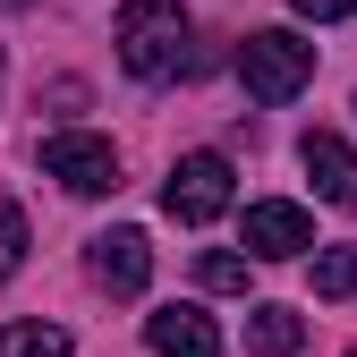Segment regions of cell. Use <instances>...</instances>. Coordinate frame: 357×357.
<instances>
[{"label":"cell","mask_w":357,"mask_h":357,"mask_svg":"<svg viewBox=\"0 0 357 357\" xmlns=\"http://www.w3.org/2000/svg\"><path fill=\"white\" fill-rule=\"evenodd\" d=\"M111 43H119L128 77H178L188 68V9H178V0H128Z\"/></svg>","instance_id":"cell-1"},{"label":"cell","mask_w":357,"mask_h":357,"mask_svg":"<svg viewBox=\"0 0 357 357\" xmlns=\"http://www.w3.org/2000/svg\"><path fill=\"white\" fill-rule=\"evenodd\" d=\"M306 77H315V43H298L289 26H264V34L238 43V85H247V102H298Z\"/></svg>","instance_id":"cell-2"},{"label":"cell","mask_w":357,"mask_h":357,"mask_svg":"<svg viewBox=\"0 0 357 357\" xmlns=\"http://www.w3.org/2000/svg\"><path fill=\"white\" fill-rule=\"evenodd\" d=\"M162 213L188 221V230L221 221V213H230V162H221V153H188V162L162 178Z\"/></svg>","instance_id":"cell-3"},{"label":"cell","mask_w":357,"mask_h":357,"mask_svg":"<svg viewBox=\"0 0 357 357\" xmlns=\"http://www.w3.org/2000/svg\"><path fill=\"white\" fill-rule=\"evenodd\" d=\"M43 170H52L68 196H111V188H119V153H111L102 137H85V128H68V137L43 145Z\"/></svg>","instance_id":"cell-4"},{"label":"cell","mask_w":357,"mask_h":357,"mask_svg":"<svg viewBox=\"0 0 357 357\" xmlns=\"http://www.w3.org/2000/svg\"><path fill=\"white\" fill-rule=\"evenodd\" d=\"M85 273H94L111 298H137V289L153 281V247H145V230H102L94 247H85Z\"/></svg>","instance_id":"cell-5"},{"label":"cell","mask_w":357,"mask_h":357,"mask_svg":"<svg viewBox=\"0 0 357 357\" xmlns=\"http://www.w3.org/2000/svg\"><path fill=\"white\" fill-rule=\"evenodd\" d=\"M315 247V221H306L298 204H247V255H264V264H289V255H306Z\"/></svg>","instance_id":"cell-6"},{"label":"cell","mask_w":357,"mask_h":357,"mask_svg":"<svg viewBox=\"0 0 357 357\" xmlns=\"http://www.w3.org/2000/svg\"><path fill=\"white\" fill-rule=\"evenodd\" d=\"M298 162H306V178H315V196L324 204H340V213H357V153L332 137V128H306V145H298Z\"/></svg>","instance_id":"cell-7"},{"label":"cell","mask_w":357,"mask_h":357,"mask_svg":"<svg viewBox=\"0 0 357 357\" xmlns=\"http://www.w3.org/2000/svg\"><path fill=\"white\" fill-rule=\"evenodd\" d=\"M145 340H153V357H221V332H213V315H196V306L145 315Z\"/></svg>","instance_id":"cell-8"},{"label":"cell","mask_w":357,"mask_h":357,"mask_svg":"<svg viewBox=\"0 0 357 357\" xmlns=\"http://www.w3.org/2000/svg\"><path fill=\"white\" fill-rule=\"evenodd\" d=\"M298 340H306V324L289 306H255L247 315V357H298Z\"/></svg>","instance_id":"cell-9"},{"label":"cell","mask_w":357,"mask_h":357,"mask_svg":"<svg viewBox=\"0 0 357 357\" xmlns=\"http://www.w3.org/2000/svg\"><path fill=\"white\" fill-rule=\"evenodd\" d=\"M0 357H68V332L60 324H9L0 332Z\"/></svg>","instance_id":"cell-10"},{"label":"cell","mask_w":357,"mask_h":357,"mask_svg":"<svg viewBox=\"0 0 357 357\" xmlns=\"http://www.w3.org/2000/svg\"><path fill=\"white\" fill-rule=\"evenodd\" d=\"M315 298H357V247H324L315 255Z\"/></svg>","instance_id":"cell-11"},{"label":"cell","mask_w":357,"mask_h":357,"mask_svg":"<svg viewBox=\"0 0 357 357\" xmlns=\"http://www.w3.org/2000/svg\"><path fill=\"white\" fill-rule=\"evenodd\" d=\"M17 264H26V213H17L9 196H0V281H9Z\"/></svg>","instance_id":"cell-12"},{"label":"cell","mask_w":357,"mask_h":357,"mask_svg":"<svg viewBox=\"0 0 357 357\" xmlns=\"http://www.w3.org/2000/svg\"><path fill=\"white\" fill-rule=\"evenodd\" d=\"M196 281L221 289V298H238V289H247V255H204V264H196Z\"/></svg>","instance_id":"cell-13"},{"label":"cell","mask_w":357,"mask_h":357,"mask_svg":"<svg viewBox=\"0 0 357 357\" xmlns=\"http://www.w3.org/2000/svg\"><path fill=\"white\" fill-rule=\"evenodd\" d=\"M298 17H315V26H332V17H357V0H289Z\"/></svg>","instance_id":"cell-14"},{"label":"cell","mask_w":357,"mask_h":357,"mask_svg":"<svg viewBox=\"0 0 357 357\" xmlns=\"http://www.w3.org/2000/svg\"><path fill=\"white\" fill-rule=\"evenodd\" d=\"M0 9H26V0H0Z\"/></svg>","instance_id":"cell-15"},{"label":"cell","mask_w":357,"mask_h":357,"mask_svg":"<svg viewBox=\"0 0 357 357\" xmlns=\"http://www.w3.org/2000/svg\"><path fill=\"white\" fill-rule=\"evenodd\" d=\"M349 357H357V349H349Z\"/></svg>","instance_id":"cell-16"}]
</instances>
